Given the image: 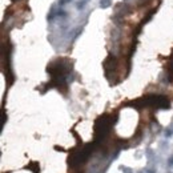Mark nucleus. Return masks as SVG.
Segmentation results:
<instances>
[{
    "label": "nucleus",
    "mask_w": 173,
    "mask_h": 173,
    "mask_svg": "<svg viewBox=\"0 0 173 173\" xmlns=\"http://www.w3.org/2000/svg\"><path fill=\"white\" fill-rule=\"evenodd\" d=\"M69 1H72V0H60V1H59V5L61 7V5L65 4V3H69Z\"/></svg>",
    "instance_id": "nucleus-6"
},
{
    "label": "nucleus",
    "mask_w": 173,
    "mask_h": 173,
    "mask_svg": "<svg viewBox=\"0 0 173 173\" xmlns=\"http://www.w3.org/2000/svg\"><path fill=\"white\" fill-rule=\"evenodd\" d=\"M87 3H88V0H79L77 4H76V8H77L79 11L84 10V8H85V5H87Z\"/></svg>",
    "instance_id": "nucleus-1"
},
{
    "label": "nucleus",
    "mask_w": 173,
    "mask_h": 173,
    "mask_svg": "<svg viewBox=\"0 0 173 173\" xmlns=\"http://www.w3.org/2000/svg\"><path fill=\"white\" fill-rule=\"evenodd\" d=\"M168 165H169V166H173V156L168 160Z\"/></svg>",
    "instance_id": "nucleus-7"
},
{
    "label": "nucleus",
    "mask_w": 173,
    "mask_h": 173,
    "mask_svg": "<svg viewBox=\"0 0 173 173\" xmlns=\"http://www.w3.org/2000/svg\"><path fill=\"white\" fill-rule=\"evenodd\" d=\"M171 128H172V129H173V127H171Z\"/></svg>",
    "instance_id": "nucleus-8"
},
{
    "label": "nucleus",
    "mask_w": 173,
    "mask_h": 173,
    "mask_svg": "<svg viewBox=\"0 0 173 173\" xmlns=\"http://www.w3.org/2000/svg\"><path fill=\"white\" fill-rule=\"evenodd\" d=\"M112 4V0H100V7L101 8H108Z\"/></svg>",
    "instance_id": "nucleus-2"
},
{
    "label": "nucleus",
    "mask_w": 173,
    "mask_h": 173,
    "mask_svg": "<svg viewBox=\"0 0 173 173\" xmlns=\"http://www.w3.org/2000/svg\"><path fill=\"white\" fill-rule=\"evenodd\" d=\"M57 16H59V18H65V16H67V12L63 11V10H59L57 11Z\"/></svg>",
    "instance_id": "nucleus-4"
},
{
    "label": "nucleus",
    "mask_w": 173,
    "mask_h": 173,
    "mask_svg": "<svg viewBox=\"0 0 173 173\" xmlns=\"http://www.w3.org/2000/svg\"><path fill=\"white\" fill-rule=\"evenodd\" d=\"M121 171L124 173H133V171L130 168H128V166H121Z\"/></svg>",
    "instance_id": "nucleus-5"
},
{
    "label": "nucleus",
    "mask_w": 173,
    "mask_h": 173,
    "mask_svg": "<svg viewBox=\"0 0 173 173\" xmlns=\"http://www.w3.org/2000/svg\"><path fill=\"white\" fill-rule=\"evenodd\" d=\"M173 136V129L172 128H166L165 129V137H172Z\"/></svg>",
    "instance_id": "nucleus-3"
}]
</instances>
